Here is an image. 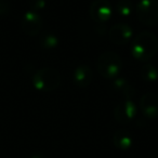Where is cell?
Segmentation results:
<instances>
[{
	"label": "cell",
	"mask_w": 158,
	"mask_h": 158,
	"mask_svg": "<svg viewBox=\"0 0 158 158\" xmlns=\"http://www.w3.org/2000/svg\"><path fill=\"white\" fill-rule=\"evenodd\" d=\"M132 55L138 61L146 62L155 56L158 51V39L151 31L138 34L132 41Z\"/></svg>",
	"instance_id": "obj_1"
},
{
	"label": "cell",
	"mask_w": 158,
	"mask_h": 158,
	"mask_svg": "<svg viewBox=\"0 0 158 158\" xmlns=\"http://www.w3.org/2000/svg\"><path fill=\"white\" fill-rule=\"evenodd\" d=\"M97 67L100 75L104 78L115 79L118 77L123 68V60L117 53L108 51L100 55Z\"/></svg>",
	"instance_id": "obj_2"
},
{
	"label": "cell",
	"mask_w": 158,
	"mask_h": 158,
	"mask_svg": "<svg viewBox=\"0 0 158 158\" xmlns=\"http://www.w3.org/2000/svg\"><path fill=\"white\" fill-rule=\"evenodd\" d=\"M61 84V75L54 68L46 67L37 70L33 77V85L40 91H53Z\"/></svg>",
	"instance_id": "obj_3"
},
{
	"label": "cell",
	"mask_w": 158,
	"mask_h": 158,
	"mask_svg": "<svg viewBox=\"0 0 158 158\" xmlns=\"http://www.w3.org/2000/svg\"><path fill=\"white\" fill-rule=\"evenodd\" d=\"M135 13L143 24L147 26H156L158 24V1L140 0L135 7Z\"/></svg>",
	"instance_id": "obj_4"
},
{
	"label": "cell",
	"mask_w": 158,
	"mask_h": 158,
	"mask_svg": "<svg viewBox=\"0 0 158 158\" xmlns=\"http://www.w3.org/2000/svg\"><path fill=\"white\" fill-rule=\"evenodd\" d=\"M113 8L107 0H95L90 7V16L95 23H105L112 18Z\"/></svg>",
	"instance_id": "obj_5"
},
{
	"label": "cell",
	"mask_w": 158,
	"mask_h": 158,
	"mask_svg": "<svg viewBox=\"0 0 158 158\" xmlns=\"http://www.w3.org/2000/svg\"><path fill=\"white\" fill-rule=\"evenodd\" d=\"M110 41L117 46H125L128 42L131 41L132 36H133V29L128 24H116L110 27Z\"/></svg>",
	"instance_id": "obj_6"
},
{
	"label": "cell",
	"mask_w": 158,
	"mask_h": 158,
	"mask_svg": "<svg viewBox=\"0 0 158 158\" xmlns=\"http://www.w3.org/2000/svg\"><path fill=\"white\" fill-rule=\"evenodd\" d=\"M22 31L29 36H35L40 33L42 28V19L35 11H28L24 14L21 22Z\"/></svg>",
	"instance_id": "obj_7"
},
{
	"label": "cell",
	"mask_w": 158,
	"mask_h": 158,
	"mask_svg": "<svg viewBox=\"0 0 158 158\" xmlns=\"http://www.w3.org/2000/svg\"><path fill=\"white\" fill-rule=\"evenodd\" d=\"M115 119L119 123H128L134 119L136 115V106L131 100H125L115 108Z\"/></svg>",
	"instance_id": "obj_8"
},
{
	"label": "cell",
	"mask_w": 158,
	"mask_h": 158,
	"mask_svg": "<svg viewBox=\"0 0 158 158\" xmlns=\"http://www.w3.org/2000/svg\"><path fill=\"white\" fill-rule=\"evenodd\" d=\"M140 107L147 118L158 117V97L154 93H146L141 98Z\"/></svg>",
	"instance_id": "obj_9"
},
{
	"label": "cell",
	"mask_w": 158,
	"mask_h": 158,
	"mask_svg": "<svg viewBox=\"0 0 158 158\" xmlns=\"http://www.w3.org/2000/svg\"><path fill=\"white\" fill-rule=\"evenodd\" d=\"M73 79L74 82L79 87H88L92 81V70L89 66L80 65L75 68L73 73Z\"/></svg>",
	"instance_id": "obj_10"
},
{
	"label": "cell",
	"mask_w": 158,
	"mask_h": 158,
	"mask_svg": "<svg viewBox=\"0 0 158 158\" xmlns=\"http://www.w3.org/2000/svg\"><path fill=\"white\" fill-rule=\"evenodd\" d=\"M113 142L117 148L121 151H127L132 146V136L126 130H117L113 136Z\"/></svg>",
	"instance_id": "obj_11"
},
{
	"label": "cell",
	"mask_w": 158,
	"mask_h": 158,
	"mask_svg": "<svg viewBox=\"0 0 158 158\" xmlns=\"http://www.w3.org/2000/svg\"><path fill=\"white\" fill-rule=\"evenodd\" d=\"M114 89L117 90L118 92H120L123 97L127 98V100H129V98H131L134 93V89L131 87V85L123 78H115L114 82H113Z\"/></svg>",
	"instance_id": "obj_12"
},
{
	"label": "cell",
	"mask_w": 158,
	"mask_h": 158,
	"mask_svg": "<svg viewBox=\"0 0 158 158\" xmlns=\"http://www.w3.org/2000/svg\"><path fill=\"white\" fill-rule=\"evenodd\" d=\"M116 11L120 16L128 18L133 12V3L131 0H118L116 3Z\"/></svg>",
	"instance_id": "obj_13"
},
{
	"label": "cell",
	"mask_w": 158,
	"mask_h": 158,
	"mask_svg": "<svg viewBox=\"0 0 158 158\" xmlns=\"http://www.w3.org/2000/svg\"><path fill=\"white\" fill-rule=\"evenodd\" d=\"M141 75L145 81H156L158 80V69L152 64H146L141 69Z\"/></svg>",
	"instance_id": "obj_14"
},
{
	"label": "cell",
	"mask_w": 158,
	"mask_h": 158,
	"mask_svg": "<svg viewBox=\"0 0 158 158\" xmlns=\"http://www.w3.org/2000/svg\"><path fill=\"white\" fill-rule=\"evenodd\" d=\"M40 44L44 47V49H53L59 44V39L55 35L52 34H46V35L42 36L41 40H40Z\"/></svg>",
	"instance_id": "obj_15"
},
{
	"label": "cell",
	"mask_w": 158,
	"mask_h": 158,
	"mask_svg": "<svg viewBox=\"0 0 158 158\" xmlns=\"http://www.w3.org/2000/svg\"><path fill=\"white\" fill-rule=\"evenodd\" d=\"M10 6L7 0H0V16H3L9 12Z\"/></svg>",
	"instance_id": "obj_16"
},
{
	"label": "cell",
	"mask_w": 158,
	"mask_h": 158,
	"mask_svg": "<svg viewBox=\"0 0 158 158\" xmlns=\"http://www.w3.org/2000/svg\"><path fill=\"white\" fill-rule=\"evenodd\" d=\"M46 6V0H31V7L35 10H41Z\"/></svg>",
	"instance_id": "obj_17"
},
{
	"label": "cell",
	"mask_w": 158,
	"mask_h": 158,
	"mask_svg": "<svg viewBox=\"0 0 158 158\" xmlns=\"http://www.w3.org/2000/svg\"><path fill=\"white\" fill-rule=\"evenodd\" d=\"M31 158H47V157L44 155H41V154H36V155H34Z\"/></svg>",
	"instance_id": "obj_18"
}]
</instances>
